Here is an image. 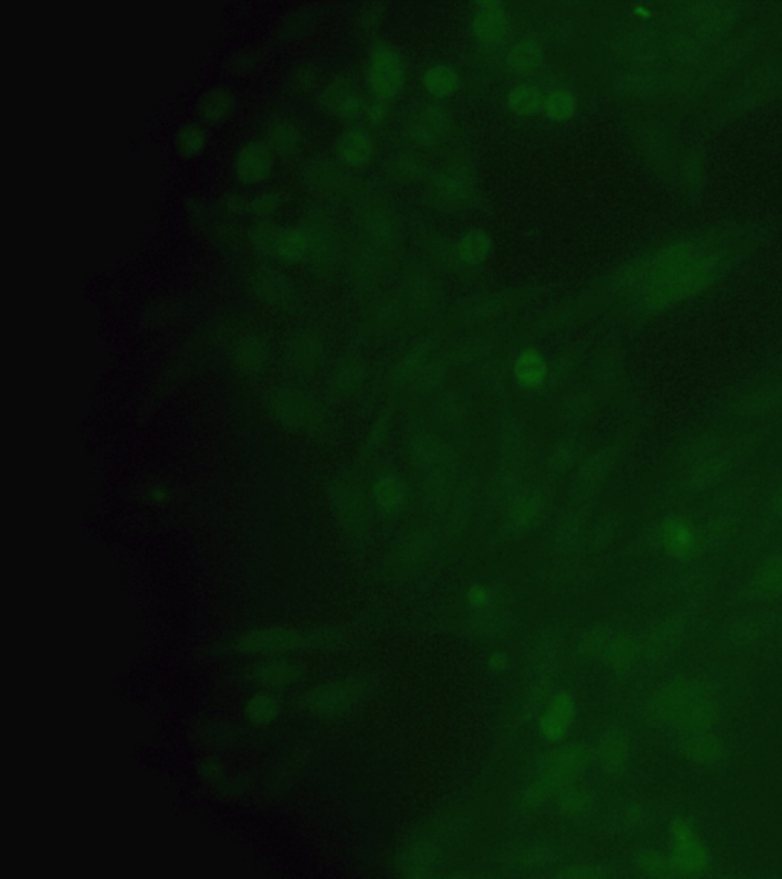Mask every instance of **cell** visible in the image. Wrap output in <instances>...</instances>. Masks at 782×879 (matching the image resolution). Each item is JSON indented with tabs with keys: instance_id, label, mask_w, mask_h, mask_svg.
I'll list each match as a JSON object with an SVG mask.
<instances>
[{
	"instance_id": "cell-35",
	"label": "cell",
	"mask_w": 782,
	"mask_h": 879,
	"mask_svg": "<svg viewBox=\"0 0 782 879\" xmlns=\"http://www.w3.org/2000/svg\"><path fill=\"white\" fill-rule=\"evenodd\" d=\"M630 759V742L621 731H613L605 736L601 744V760L611 773H621Z\"/></svg>"
},
{
	"instance_id": "cell-19",
	"label": "cell",
	"mask_w": 782,
	"mask_h": 879,
	"mask_svg": "<svg viewBox=\"0 0 782 879\" xmlns=\"http://www.w3.org/2000/svg\"><path fill=\"white\" fill-rule=\"evenodd\" d=\"M355 692L347 684H329L307 693L304 706L317 715H335L350 706Z\"/></svg>"
},
{
	"instance_id": "cell-14",
	"label": "cell",
	"mask_w": 782,
	"mask_h": 879,
	"mask_svg": "<svg viewBox=\"0 0 782 879\" xmlns=\"http://www.w3.org/2000/svg\"><path fill=\"white\" fill-rule=\"evenodd\" d=\"M373 498L382 513L396 515L410 503V487L401 475L382 472L373 484Z\"/></svg>"
},
{
	"instance_id": "cell-41",
	"label": "cell",
	"mask_w": 782,
	"mask_h": 879,
	"mask_svg": "<svg viewBox=\"0 0 782 879\" xmlns=\"http://www.w3.org/2000/svg\"><path fill=\"white\" fill-rule=\"evenodd\" d=\"M589 519V510L582 504L573 512L567 513L561 519L558 529H556L555 539L561 547L569 548L575 545L584 533L585 525Z\"/></svg>"
},
{
	"instance_id": "cell-26",
	"label": "cell",
	"mask_w": 782,
	"mask_h": 879,
	"mask_svg": "<svg viewBox=\"0 0 782 879\" xmlns=\"http://www.w3.org/2000/svg\"><path fill=\"white\" fill-rule=\"evenodd\" d=\"M547 373H549V367H547L546 359L543 358L540 351L535 348H526L521 351L517 362H515V374L523 387L532 388V390L543 388L546 384Z\"/></svg>"
},
{
	"instance_id": "cell-11",
	"label": "cell",
	"mask_w": 782,
	"mask_h": 879,
	"mask_svg": "<svg viewBox=\"0 0 782 879\" xmlns=\"http://www.w3.org/2000/svg\"><path fill=\"white\" fill-rule=\"evenodd\" d=\"M659 541L663 550L677 559L689 558L700 547L697 527L679 515L669 516L660 524Z\"/></svg>"
},
{
	"instance_id": "cell-24",
	"label": "cell",
	"mask_w": 782,
	"mask_h": 879,
	"mask_svg": "<svg viewBox=\"0 0 782 879\" xmlns=\"http://www.w3.org/2000/svg\"><path fill=\"white\" fill-rule=\"evenodd\" d=\"M236 109V97L227 87L214 86L201 95L198 112L202 120L217 123L225 120Z\"/></svg>"
},
{
	"instance_id": "cell-12",
	"label": "cell",
	"mask_w": 782,
	"mask_h": 879,
	"mask_svg": "<svg viewBox=\"0 0 782 879\" xmlns=\"http://www.w3.org/2000/svg\"><path fill=\"white\" fill-rule=\"evenodd\" d=\"M576 719V701L572 693L558 692L540 718V733L546 741L560 742L567 738Z\"/></svg>"
},
{
	"instance_id": "cell-18",
	"label": "cell",
	"mask_w": 782,
	"mask_h": 879,
	"mask_svg": "<svg viewBox=\"0 0 782 879\" xmlns=\"http://www.w3.org/2000/svg\"><path fill=\"white\" fill-rule=\"evenodd\" d=\"M434 361L436 358H434L430 345H417L399 362L395 373H393V379L399 387L417 390Z\"/></svg>"
},
{
	"instance_id": "cell-6",
	"label": "cell",
	"mask_w": 782,
	"mask_h": 879,
	"mask_svg": "<svg viewBox=\"0 0 782 879\" xmlns=\"http://www.w3.org/2000/svg\"><path fill=\"white\" fill-rule=\"evenodd\" d=\"M451 116L439 104H425L411 116L408 136L416 147L431 149L450 135Z\"/></svg>"
},
{
	"instance_id": "cell-21",
	"label": "cell",
	"mask_w": 782,
	"mask_h": 879,
	"mask_svg": "<svg viewBox=\"0 0 782 879\" xmlns=\"http://www.w3.org/2000/svg\"><path fill=\"white\" fill-rule=\"evenodd\" d=\"M680 748L689 762L700 767L714 765L723 756V745L714 730L682 736Z\"/></svg>"
},
{
	"instance_id": "cell-8",
	"label": "cell",
	"mask_w": 782,
	"mask_h": 879,
	"mask_svg": "<svg viewBox=\"0 0 782 879\" xmlns=\"http://www.w3.org/2000/svg\"><path fill=\"white\" fill-rule=\"evenodd\" d=\"M275 167V153L265 141H248L240 147L234 159V173L245 185H256L271 178Z\"/></svg>"
},
{
	"instance_id": "cell-34",
	"label": "cell",
	"mask_w": 782,
	"mask_h": 879,
	"mask_svg": "<svg viewBox=\"0 0 782 879\" xmlns=\"http://www.w3.org/2000/svg\"><path fill=\"white\" fill-rule=\"evenodd\" d=\"M501 464L506 466L521 467L524 454H526V434L521 428L520 423H506L503 432H501Z\"/></svg>"
},
{
	"instance_id": "cell-4",
	"label": "cell",
	"mask_w": 782,
	"mask_h": 879,
	"mask_svg": "<svg viewBox=\"0 0 782 879\" xmlns=\"http://www.w3.org/2000/svg\"><path fill=\"white\" fill-rule=\"evenodd\" d=\"M671 841H673L671 857L676 864L679 876L702 875L708 869V849L688 820L679 818L673 823Z\"/></svg>"
},
{
	"instance_id": "cell-37",
	"label": "cell",
	"mask_w": 782,
	"mask_h": 879,
	"mask_svg": "<svg viewBox=\"0 0 782 879\" xmlns=\"http://www.w3.org/2000/svg\"><path fill=\"white\" fill-rule=\"evenodd\" d=\"M477 486L474 481L469 480L460 486L453 498V506H451L450 516H448V525L453 530H460L468 524L469 518L472 516V510L476 506Z\"/></svg>"
},
{
	"instance_id": "cell-48",
	"label": "cell",
	"mask_w": 782,
	"mask_h": 879,
	"mask_svg": "<svg viewBox=\"0 0 782 879\" xmlns=\"http://www.w3.org/2000/svg\"><path fill=\"white\" fill-rule=\"evenodd\" d=\"M570 376V364L566 361H558L555 362L552 368H549V373H547V380L544 387L547 388H560L563 387L567 382V377ZM543 387V388H544Z\"/></svg>"
},
{
	"instance_id": "cell-1",
	"label": "cell",
	"mask_w": 782,
	"mask_h": 879,
	"mask_svg": "<svg viewBox=\"0 0 782 879\" xmlns=\"http://www.w3.org/2000/svg\"><path fill=\"white\" fill-rule=\"evenodd\" d=\"M654 721L680 736L714 730L720 712L711 690L694 680L671 681L660 687L650 702Z\"/></svg>"
},
{
	"instance_id": "cell-13",
	"label": "cell",
	"mask_w": 782,
	"mask_h": 879,
	"mask_svg": "<svg viewBox=\"0 0 782 879\" xmlns=\"http://www.w3.org/2000/svg\"><path fill=\"white\" fill-rule=\"evenodd\" d=\"M472 31L483 45H497L509 31V13L500 2H482L472 16Z\"/></svg>"
},
{
	"instance_id": "cell-49",
	"label": "cell",
	"mask_w": 782,
	"mask_h": 879,
	"mask_svg": "<svg viewBox=\"0 0 782 879\" xmlns=\"http://www.w3.org/2000/svg\"><path fill=\"white\" fill-rule=\"evenodd\" d=\"M367 116H369V120L372 121L373 124H381L382 121L387 118L388 106L387 100H381V98H376L375 101L369 104L366 107Z\"/></svg>"
},
{
	"instance_id": "cell-39",
	"label": "cell",
	"mask_w": 782,
	"mask_h": 879,
	"mask_svg": "<svg viewBox=\"0 0 782 879\" xmlns=\"http://www.w3.org/2000/svg\"><path fill=\"white\" fill-rule=\"evenodd\" d=\"M508 107L518 116H534L544 109V100L537 87L518 84L508 94Z\"/></svg>"
},
{
	"instance_id": "cell-44",
	"label": "cell",
	"mask_w": 782,
	"mask_h": 879,
	"mask_svg": "<svg viewBox=\"0 0 782 879\" xmlns=\"http://www.w3.org/2000/svg\"><path fill=\"white\" fill-rule=\"evenodd\" d=\"M637 866H639L642 872L650 876H656V878L679 876L671 854H662V852L656 851L644 852V854H640Z\"/></svg>"
},
{
	"instance_id": "cell-7",
	"label": "cell",
	"mask_w": 782,
	"mask_h": 879,
	"mask_svg": "<svg viewBox=\"0 0 782 879\" xmlns=\"http://www.w3.org/2000/svg\"><path fill=\"white\" fill-rule=\"evenodd\" d=\"M410 458L416 471L424 477L443 469H456V454L451 446L439 435L428 432L411 440Z\"/></svg>"
},
{
	"instance_id": "cell-45",
	"label": "cell",
	"mask_w": 782,
	"mask_h": 879,
	"mask_svg": "<svg viewBox=\"0 0 782 879\" xmlns=\"http://www.w3.org/2000/svg\"><path fill=\"white\" fill-rule=\"evenodd\" d=\"M391 173L402 182H416L424 176L425 165L421 158L411 153L396 156L391 164Z\"/></svg>"
},
{
	"instance_id": "cell-20",
	"label": "cell",
	"mask_w": 782,
	"mask_h": 879,
	"mask_svg": "<svg viewBox=\"0 0 782 879\" xmlns=\"http://www.w3.org/2000/svg\"><path fill=\"white\" fill-rule=\"evenodd\" d=\"M362 223L367 236L375 246H379V249L388 248L398 239L396 217L382 203H372L367 207Z\"/></svg>"
},
{
	"instance_id": "cell-42",
	"label": "cell",
	"mask_w": 782,
	"mask_h": 879,
	"mask_svg": "<svg viewBox=\"0 0 782 879\" xmlns=\"http://www.w3.org/2000/svg\"><path fill=\"white\" fill-rule=\"evenodd\" d=\"M207 132L201 124L187 121L175 133V147L181 155H199L207 145Z\"/></svg>"
},
{
	"instance_id": "cell-33",
	"label": "cell",
	"mask_w": 782,
	"mask_h": 879,
	"mask_svg": "<svg viewBox=\"0 0 782 879\" xmlns=\"http://www.w3.org/2000/svg\"><path fill=\"white\" fill-rule=\"evenodd\" d=\"M424 86L431 97L443 100V98L453 97L459 91L460 77L450 66H431L425 71Z\"/></svg>"
},
{
	"instance_id": "cell-36",
	"label": "cell",
	"mask_w": 782,
	"mask_h": 879,
	"mask_svg": "<svg viewBox=\"0 0 782 879\" xmlns=\"http://www.w3.org/2000/svg\"><path fill=\"white\" fill-rule=\"evenodd\" d=\"M307 249H309V239L303 229H278L272 252H275L282 260L295 263L306 255Z\"/></svg>"
},
{
	"instance_id": "cell-38",
	"label": "cell",
	"mask_w": 782,
	"mask_h": 879,
	"mask_svg": "<svg viewBox=\"0 0 782 879\" xmlns=\"http://www.w3.org/2000/svg\"><path fill=\"white\" fill-rule=\"evenodd\" d=\"M405 297L413 309L424 312L436 303L437 289L433 278L425 274L410 277L405 287Z\"/></svg>"
},
{
	"instance_id": "cell-29",
	"label": "cell",
	"mask_w": 782,
	"mask_h": 879,
	"mask_svg": "<svg viewBox=\"0 0 782 879\" xmlns=\"http://www.w3.org/2000/svg\"><path fill=\"white\" fill-rule=\"evenodd\" d=\"M492 240L483 229H471L456 246L457 257L468 266H477L491 254Z\"/></svg>"
},
{
	"instance_id": "cell-50",
	"label": "cell",
	"mask_w": 782,
	"mask_h": 879,
	"mask_svg": "<svg viewBox=\"0 0 782 879\" xmlns=\"http://www.w3.org/2000/svg\"><path fill=\"white\" fill-rule=\"evenodd\" d=\"M256 62V54L249 51H243L240 52V54H237V57L234 58V68L239 72H249L251 69L256 68Z\"/></svg>"
},
{
	"instance_id": "cell-10",
	"label": "cell",
	"mask_w": 782,
	"mask_h": 879,
	"mask_svg": "<svg viewBox=\"0 0 782 879\" xmlns=\"http://www.w3.org/2000/svg\"><path fill=\"white\" fill-rule=\"evenodd\" d=\"M304 635L285 628H263L242 635L237 641V649L246 654H283L304 646Z\"/></svg>"
},
{
	"instance_id": "cell-43",
	"label": "cell",
	"mask_w": 782,
	"mask_h": 879,
	"mask_svg": "<svg viewBox=\"0 0 782 879\" xmlns=\"http://www.w3.org/2000/svg\"><path fill=\"white\" fill-rule=\"evenodd\" d=\"M576 97L567 89L552 92L544 101V112L556 123L570 120L575 115Z\"/></svg>"
},
{
	"instance_id": "cell-16",
	"label": "cell",
	"mask_w": 782,
	"mask_h": 879,
	"mask_svg": "<svg viewBox=\"0 0 782 879\" xmlns=\"http://www.w3.org/2000/svg\"><path fill=\"white\" fill-rule=\"evenodd\" d=\"M582 455H584L582 438L573 434L566 435L549 449V454L544 458V469L553 477H561L581 464L584 460Z\"/></svg>"
},
{
	"instance_id": "cell-51",
	"label": "cell",
	"mask_w": 782,
	"mask_h": 879,
	"mask_svg": "<svg viewBox=\"0 0 782 879\" xmlns=\"http://www.w3.org/2000/svg\"><path fill=\"white\" fill-rule=\"evenodd\" d=\"M769 510L775 518L782 519V481L770 495Z\"/></svg>"
},
{
	"instance_id": "cell-5",
	"label": "cell",
	"mask_w": 782,
	"mask_h": 879,
	"mask_svg": "<svg viewBox=\"0 0 782 879\" xmlns=\"http://www.w3.org/2000/svg\"><path fill=\"white\" fill-rule=\"evenodd\" d=\"M367 78L376 98L388 101L396 97L405 81V68L401 55L384 43L376 46L370 57Z\"/></svg>"
},
{
	"instance_id": "cell-2",
	"label": "cell",
	"mask_w": 782,
	"mask_h": 879,
	"mask_svg": "<svg viewBox=\"0 0 782 879\" xmlns=\"http://www.w3.org/2000/svg\"><path fill=\"white\" fill-rule=\"evenodd\" d=\"M553 495L547 487H524L505 507L501 533L506 539H521L535 532L549 518Z\"/></svg>"
},
{
	"instance_id": "cell-52",
	"label": "cell",
	"mask_w": 782,
	"mask_h": 879,
	"mask_svg": "<svg viewBox=\"0 0 782 879\" xmlns=\"http://www.w3.org/2000/svg\"><path fill=\"white\" fill-rule=\"evenodd\" d=\"M489 666H491V669L495 670V672H503V670L508 667V657H506L503 652H497V654L492 655L491 660H489Z\"/></svg>"
},
{
	"instance_id": "cell-27",
	"label": "cell",
	"mask_w": 782,
	"mask_h": 879,
	"mask_svg": "<svg viewBox=\"0 0 782 879\" xmlns=\"http://www.w3.org/2000/svg\"><path fill=\"white\" fill-rule=\"evenodd\" d=\"M254 677L262 686L288 687L301 678V669L289 661L274 660L262 663L254 670Z\"/></svg>"
},
{
	"instance_id": "cell-31",
	"label": "cell",
	"mask_w": 782,
	"mask_h": 879,
	"mask_svg": "<svg viewBox=\"0 0 782 879\" xmlns=\"http://www.w3.org/2000/svg\"><path fill=\"white\" fill-rule=\"evenodd\" d=\"M544 62V51L535 40L524 39L511 49L508 66L514 74L527 75L537 71Z\"/></svg>"
},
{
	"instance_id": "cell-28",
	"label": "cell",
	"mask_w": 782,
	"mask_h": 879,
	"mask_svg": "<svg viewBox=\"0 0 782 879\" xmlns=\"http://www.w3.org/2000/svg\"><path fill=\"white\" fill-rule=\"evenodd\" d=\"M454 489H456V469H443V471L425 475V498L436 509H442L450 501H453L454 495H456Z\"/></svg>"
},
{
	"instance_id": "cell-46",
	"label": "cell",
	"mask_w": 782,
	"mask_h": 879,
	"mask_svg": "<svg viewBox=\"0 0 782 879\" xmlns=\"http://www.w3.org/2000/svg\"><path fill=\"white\" fill-rule=\"evenodd\" d=\"M466 402L456 393L445 394L439 400V416L443 422H459L466 416Z\"/></svg>"
},
{
	"instance_id": "cell-17",
	"label": "cell",
	"mask_w": 782,
	"mask_h": 879,
	"mask_svg": "<svg viewBox=\"0 0 782 879\" xmlns=\"http://www.w3.org/2000/svg\"><path fill=\"white\" fill-rule=\"evenodd\" d=\"M749 594L757 600L782 597V551L764 561L749 580Z\"/></svg>"
},
{
	"instance_id": "cell-9",
	"label": "cell",
	"mask_w": 782,
	"mask_h": 879,
	"mask_svg": "<svg viewBox=\"0 0 782 879\" xmlns=\"http://www.w3.org/2000/svg\"><path fill=\"white\" fill-rule=\"evenodd\" d=\"M434 196L450 205H463L476 193V176L465 165H448L431 179Z\"/></svg>"
},
{
	"instance_id": "cell-25",
	"label": "cell",
	"mask_w": 782,
	"mask_h": 879,
	"mask_svg": "<svg viewBox=\"0 0 782 879\" xmlns=\"http://www.w3.org/2000/svg\"><path fill=\"white\" fill-rule=\"evenodd\" d=\"M301 133L297 124L286 116H278L268 124L266 129V144L271 147L275 155L289 156L297 152L300 147Z\"/></svg>"
},
{
	"instance_id": "cell-32",
	"label": "cell",
	"mask_w": 782,
	"mask_h": 879,
	"mask_svg": "<svg viewBox=\"0 0 782 879\" xmlns=\"http://www.w3.org/2000/svg\"><path fill=\"white\" fill-rule=\"evenodd\" d=\"M596 400L589 391H575L558 406V419L566 425H579L595 413Z\"/></svg>"
},
{
	"instance_id": "cell-30",
	"label": "cell",
	"mask_w": 782,
	"mask_h": 879,
	"mask_svg": "<svg viewBox=\"0 0 782 879\" xmlns=\"http://www.w3.org/2000/svg\"><path fill=\"white\" fill-rule=\"evenodd\" d=\"M520 467L500 464L497 474L494 475L491 486V496L495 503L501 507L508 506L514 501L515 496L524 489Z\"/></svg>"
},
{
	"instance_id": "cell-40",
	"label": "cell",
	"mask_w": 782,
	"mask_h": 879,
	"mask_svg": "<svg viewBox=\"0 0 782 879\" xmlns=\"http://www.w3.org/2000/svg\"><path fill=\"white\" fill-rule=\"evenodd\" d=\"M282 710V704L277 696L269 692L257 693L246 702L245 715L249 721L256 725H269L277 719Z\"/></svg>"
},
{
	"instance_id": "cell-47",
	"label": "cell",
	"mask_w": 782,
	"mask_h": 879,
	"mask_svg": "<svg viewBox=\"0 0 782 879\" xmlns=\"http://www.w3.org/2000/svg\"><path fill=\"white\" fill-rule=\"evenodd\" d=\"M431 548V536L428 533L421 532L417 533V535L411 536V538L407 539L404 547H402V553H404V559L407 564H417V562L424 561L425 554L430 551Z\"/></svg>"
},
{
	"instance_id": "cell-3",
	"label": "cell",
	"mask_w": 782,
	"mask_h": 879,
	"mask_svg": "<svg viewBox=\"0 0 782 879\" xmlns=\"http://www.w3.org/2000/svg\"><path fill=\"white\" fill-rule=\"evenodd\" d=\"M621 457L618 446L599 449L595 454L585 457L576 469L575 478L570 484L569 498L575 506H582L601 490Z\"/></svg>"
},
{
	"instance_id": "cell-15",
	"label": "cell",
	"mask_w": 782,
	"mask_h": 879,
	"mask_svg": "<svg viewBox=\"0 0 782 879\" xmlns=\"http://www.w3.org/2000/svg\"><path fill=\"white\" fill-rule=\"evenodd\" d=\"M338 159L346 167L361 168L372 161L375 142L369 132L359 127L346 130L337 142Z\"/></svg>"
},
{
	"instance_id": "cell-22",
	"label": "cell",
	"mask_w": 782,
	"mask_h": 879,
	"mask_svg": "<svg viewBox=\"0 0 782 879\" xmlns=\"http://www.w3.org/2000/svg\"><path fill=\"white\" fill-rule=\"evenodd\" d=\"M323 104L330 113L344 120H355L362 112H366V106L358 92L344 81H335L326 87Z\"/></svg>"
},
{
	"instance_id": "cell-23",
	"label": "cell",
	"mask_w": 782,
	"mask_h": 879,
	"mask_svg": "<svg viewBox=\"0 0 782 879\" xmlns=\"http://www.w3.org/2000/svg\"><path fill=\"white\" fill-rule=\"evenodd\" d=\"M782 406V384L769 385L750 391L735 406V413L743 417H758L772 413Z\"/></svg>"
}]
</instances>
